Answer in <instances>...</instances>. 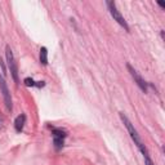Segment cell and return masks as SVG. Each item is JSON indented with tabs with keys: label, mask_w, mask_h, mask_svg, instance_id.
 <instances>
[{
	"label": "cell",
	"mask_w": 165,
	"mask_h": 165,
	"mask_svg": "<svg viewBox=\"0 0 165 165\" xmlns=\"http://www.w3.org/2000/svg\"><path fill=\"white\" fill-rule=\"evenodd\" d=\"M120 119L123 120L124 125H125V127H127L128 132H129V134H130V137H132V139L134 141V143L137 144V147L139 148V151L143 154V156H150V155H148V151H147V148H146V146H144L143 142H142V141H141L138 132L134 129V127L132 125V123H130V121H129V119H128L127 116H125L123 112H120Z\"/></svg>",
	"instance_id": "1"
},
{
	"label": "cell",
	"mask_w": 165,
	"mask_h": 165,
	"mask_svg": "<svg viewBox=\"0 0 165 165\" xmlns=\"http://www.w3.org/2000/svg\"><path fill=\"white\" fill-rule=\"evenodd\" d=\"M107 7H108L111 16L114 17L115 21L118 22L121 27H124L127 31H129V26H128V23H127V21L124 19V17L120 14V12L118 11V8H116V4H115L114 2H107Z\"/></svg>",
	"instance_id": "2"
},
{
	"label": "cell",
	"mask_w": 165,
	"mask_h": 165,
	"mask_svg": "<svg viewBox=\"0 0 165 165\" xmlns=\"http://www.w3.org/2000/svg\"><path fill=\"white\" fill-rule=\"evenodd\" d=\"M5 53H7V60H8V66L11 69V72H12V76L16 84H19V80H18V70H17V63L14 61V57H13V53H12V49L11 47L7 45L5 48Z\"/></svg>",
	"instance_id": "3"
},
{
	"label": "cell",
	"mask_w": 165,
	"mask_h": 165,
	"mask_svg": "<svg viewBox=\"0 0 165 165\" xmlns=\"http://www.w3.org/2000/svg\"><path fill=\"white\" fill-rule=\"evenodd\" d=\"M0 92L4 97V102H5V106L9 111H12V97H11V93L8 90V86H7V82L4 80V77L0 75Z\"/></svg>",
	"instance_id": "4"
},
{
	"label": "cell",
	"mask_w": 165,
	"mask_h": 165,
	"mask_svg": "<svg viewBox=\"0 0 165 165\" xmlns=\"http://www.w3.org/2000/svg\"><path fill=\"white\" fill-rule=\"evenodd\" d=\"M127 67H128V70H129V72H130V75L133 76V79H134V80H135V82H137V84H138V86H139V88L144 92V93H146V92H147V84H146V82H144V80L142 79V77H141V75H139L138 72L135 71V70H134V69H133V67L130 66V65H127Z\"/></svg>",
	"instance_id": "5"
},
{
	"label": "cell",
	"mask_w": 165,
	"mask_h": 165,
	"mask_svg": "<svg viewBox=\"0 0 165 165\" xmlns=\"http://www.w3.org/2000/svg\"><path fill=\"white\" fill-rule=\"evenodd\" d=\"M25 123H26V116L21 114L19 116H17L16 118V121H14V127H16V130L19 133V132H22V129L23 127H25Z\"/></svg>",
	"instance_id": "6"
},
{
	"label": "cell",
	"mask_w": 165,
	"mask_h": 165,
	"mask_svg": "<svg viewBox=\"0 0 165 165\" xmlns=\"http://www.w3.org/2000/svg\"><path fill=\"white\" fill-rule=\"evenodd\" d=\"M40 62L44 66L48 65V50H47L45 47H43L40 49Z\"/></svg>",
	"instance_id": "7"
},
{
	"label": "cell",
	"mask_w": 165,
	"mask_h": 165,
	"mask_svg": "<svg viewBox=\"0 0 165 165\" xmlns=\"http://www.w3.org/2000/svg\"><path fill=\"white\" fill-rule=\"evenodd\" d=\"M53 135H54V138L63 139V138H66L67 133H66V130H63V129H54V130H53Z\"/></svg>",
	"instance_id": "8"
},
{
	"label": "cell",
	"mask_w": 165,
	"mask_h": 165,
	"mask_svg": "<svg viewBox=\"0 0 165 165\" xmlns=\"http://www.w3.org/2000/svg\"><path fill=\"white\" fill-rule=\"evenodd\" d=\"M54 146L57 150H60L63 147V139H60V138H54Z\"/></svg>",
	"instance_id": "9"
},
{
	"label": "cell",
	"mask_w": 165,
	"mask_h": 165,
	"mask_svg": "<svg viewBox=\"0 0 165 165\" xmlns=\"http://www.w3.org/2000/svg\"><path fill=\"white\" fill-rule=\"evenodd\" d=\"M23 82H25L26 86H35V81H34L31 77H26V79L23 80Z\"/></svg>",
	"instance_id": "10"
},
{
	"label": "cell",
	"mask_w": 165,
	"mask_h": 165,
	"mask_svg": "<svg viewBox=\"0 0 165 165\" xmlns=\"http://www.w3.org/2000/svg\"><path fill=\"white\" fill-rule=\"evenodd\" d=\"M143 157H144V164H146V165H155L152 163V160L150 159V156H143Z\"/></svg>",
	"instance_id": "11"
},
{
	"label": "cell",
	"mask_w": 165,
	"mask_h": 165,
	"mask_svg": "<svg viewBox=\"0 0 165 165\" xmlns=\"http://www.w3.org/2000/svg\"><path fill=\"white\" fill-rule=\"evenodd\" d=\"M35 85L37 86V88H43V86H44V85H45V82H44V81H37V82H36V84H35Z\"/></svg>",
	"instance_id": "12"
},
{
	"label": "cell",
	"mask_w": 165,
	"mask_h": 165,
	"mask_svg": "<svg viewBox=\"0 0 165 165\" xmlns=\"http://www.w3.org/2000/svg\"><path fill=\"white\" fill-rule=\"evenodd\" d=\"M0 66H2V69H3V74H5V66H4L2 58H0Z\"/></svg>",
	"instance_id": "13"
},
{
	"label": "cell",
	"mask_w": 165,
	"mask_h": 165,
	"mask_svg": "<svg viewBox=\"0 0 165 165\" xmlns=\"http://www.w3.org/2000/svg\"><path fill=\"white\" fill-rule=\"evenodd\" d=\"M157 4H159V5H160V7H161V8H165V4H164L163 2H159Z\"/></svg>",
	"instance_id": "14"
}]
</instances>
